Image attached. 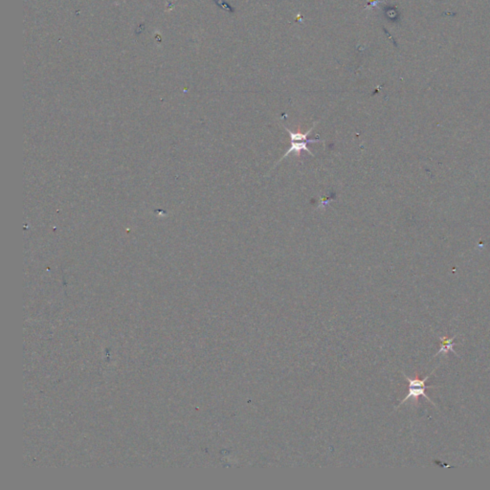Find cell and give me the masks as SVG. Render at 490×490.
<instances>
[{
  "label": "cell",
  "instance_id": "1",
  "mask_svg": "<svg viewBox=\"0 0 490 490\" xmlns=\"http://www.w3.org/2000/svg\"><path fill=\"white\" fill-rule=\"evenodd\" d=\"M435 370H436V369H435ZM435 370H434V371H432V373H431L429 376H427L425 378H423V379H411V378H409L408 376H406L404 375L405 379H407V381L409 382V392H408V394L405 396V398H403V399H402V401L399 403V405L397 406V408H398V407H400L403 403H405V402H406L407 400H409L410 398H414V399H416V401H418V398H419L420 396H424V397L426 398V400H427V401H429V402H430V403H432L434 406H436V405H435V403H434V402H433V401H432V400H431V399H430V398L426 395V393H425V390H426V389H430V388H439L438 386L425 385L426 380H427V379L430 377V376H431V375L435 372Z\"/></svg>",
  "mask_w": 490,
  "mask_h": 490
},
{
  "label": "cell",
  "instance_id": "2",
  "mask_svg": "<svg viewBox=\"0 0 490 490\" xmlns=\"http://www.w3.org/2000/svg\"><path fill=\"white\" fill-rule=\"evenodd\" d=\"M320 142H321V143H323L322 141L319 140L318 138H317V139H311L310 141H301V142H296V141H295V142H291V147H290V148H289V149H287V151L284 153V155L280 158V160H279L276 164H275V167H276V166H277L280 162H281L284 158H286V156H287V155H289L291 152H295L298 158H300V157H301V153H302V151H303V150L308 151L310 154H311L312 156H314V154H313V153H312V151H311V150L308 147V146H307V145H308V143H310V144H311V143H320Z\"/></svg>",
  "mask_w": 490,
  "mask_h": 490
},
{
  "label": "cell",
  "instance_id": "3",
  "mask_svg": "<svg viewBox=\"0 0 490 490\" xmlns=\"http://www.w3.org/2000/svg\"><path fill=\"white\" fill-rule=\"evenodd\" d=\"M456 337H457V335H456V336H453L452 338H449V339H448V338H446V337H439V339L441 340V347L440 350L436 353V355H435V356H437V355H439V354H441V353H442V354H447L449 351H452L453 353H455L457 356H458V357H459V355H458V354L456 352V350L453 349V348H454V346H455L454 340H455Z\"/></svg>",
  "mask_w": 490,
  "mask_h": 490
},
{
  "label": "cell",
  "instance_id": "4",
  "mask_svg": "<svg viewBox=\"0 0 490 490\" xmlns=\"http://www.w3.org/2000/svg\"><path fill=\"white\" fill-rule=\"evenodd\" d=\"M317 124H318V122H315V123L313 124V126L310 128V130H309L306 133H303V132H302V131H301V128H300V127L298 128V131H297V132H293V131H291L289 129H287V127H283V128H284V130H285V131L289 133V136H290L291 142H295V141H296V142H298V141H310L311 139H310V140H309V139H308V136L311 133L312 130L314 129V127H315Z\"/></svg>",
  "mask_w": 490,
  "mask_h": 490
}]
</instances>
